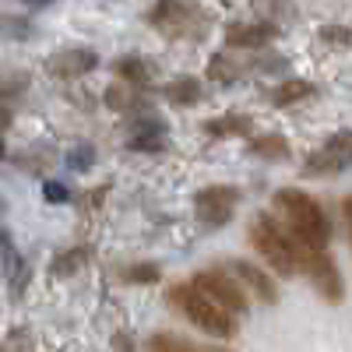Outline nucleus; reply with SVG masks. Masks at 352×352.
I'll list each match as a JSON object with an SVG mask.
<instances>
[{
  "mask_svg": "<svg viewBox=\"0 0 352 352\" xmlns=\"http://www.w3.org/2000/svg\"><path fill=\"white\" fill-rule=\"evenodd\" d=\"M250 247L264 257V264L282 275V278H292L300 272V240L292 236V229L282 226L275 215L268 212H257L254 222H250Z\"/></svg>",
  "mask_w": 352,
  "mask_h": 352,
  "instance_id": "nucleus-2",
  "label": "nucleus"
},
{
  "mask_svg": "<svg viewBox=\"0 0 352 352\" xmlns=\"http://www.w3.org/2000/svg\"><path fill=\"white\" fill-rule=\"evenodd\" d=\"M0 264H4V275H8V282H11V285H14V275H18V282H25V264H21V254L14 250L11 232H4V229H0Z\"/></svg>",
  "mask_w": 352,
  "mask_h": 352,
  "instance_id": "nucleus-20",
  "label": "nucleus"
},
{
  "mask_svg": "<svg viewBox=\"0 0 352 352\" xmlns=\"http://www.w3.org/2000/svg\"><path fill=\"white\" fill-rule=\"evenodd\" d=\"M300 272L310 278L314 292L324 303L338 307L345 300V278L338 272L335 257L328 254V247H310V243H300Z\"/></svg>",
  "mask_w": 352,
  "mask_h": 352,
  "instance_id": "nucleus-4",
  "label": "nucleus"
},
{
  "mask_svg": "<svg viewBox=\"0 0 352 352\" xmlns=\"http://www.w3.org/2000/svg\"><path fill=\"white\" fill-rule=\"evenodd\" d=\"M162 96H166L169 106L187 109V106H197V102L204 99V88H201V81H197L194 74H184V78H173V81L162 88Z\"/></svg>",
  "mask_w": 352,
  "mask_h": 352,
  "instance_id": "nucleus-13",
  "label": "nucleus"
},
{
  "mask_svg": "<svg viewBox=\"0 0 352 352\" xmlns=\"http://www.w3.org/2000/svg\"><path fill=\"white\" fill-rule=\"evenodd\" d=\"M0 352H8V349H4V345H0Z\"/></svg>",
  "mask_w": 352,
  "mask_h": 352,
  "instance_id": "nucleus-32",
  "label": "nucleus"
},
{
  "mask_svg": "<svg viewBox=\"0 0 352 352\" xmlns=\"http://www.w3.org/2000/svg\"><path fill=\"white\" fill-rule=\"evenodd\" d=\"M25 85H28V74H14V78H4L0 81V99H11V96H21L25 92Z\"/></svg>",
  "mask_w": 352,
  "mask_h": 352,
  "instance_id": "nucleus-26",
  "label": "nucleus"
},
{
  "mask_svg": "<svg viewBox=\"0 0 352 352\" xmlns=\"http://www.w3.org/2000/svg\"><path fill=\"white\" fill-rule=\"evenodd\" d=\"M148 21L166 36H187L197 25V14L187 0H159V4L148 11Z\"/></svg>",
  "mask_w": 352,
  "mask_h": 352,
  "instance_id": "nucleus-9",
  "label": "nucleus"
},
{
  "mask_svg": "<svg viewBox=\"0 0 352 352\" xmlns=\"http://www.w3.org/2000/svg\"><path fill=\"white\" fill-rule=\"evenodd\" d=\"M278 36V28L272 21H232L226 25V43L229 46H240V50H261V46H268L272 39Z\"/></svg>",
  "mask_w": 352,
  "mask_h": 352,
  "instance_id": "nucleus-11",
  "label": "nucleus"
},
{
  "mask_svg": "<svg viewBox=\"0 0 352 352\" xmlns=\"http://www.w3.org/2000/svg\"><path fill=\"white\" fill-rule=\"evenodd\" d=\"M113 352H134V338L127 331H116L113 335Z\"/></svg>",
  "mask_w": 352,
  "mask_h": 352,
  "instance_id": "nucleus-28",
  "label": "nucleus"
},
{
  "mask_svg": "<svg viewBox=\"0 0 352 352\" xmlns=\"http://www.w3.org/2000/svg\"><path fill=\"white\" fill-rule=\"evenodd\" d=\"M127 148H134V152H162L166 148V124L152 120L148 113H141L134 120V127H131Z\"/></svg>",
  "mask_w": 352,
  "mask_h": 352,
  "instance_id": "nucleus-12",
  "label": "nucleus"
},
{
  "mask_svg": "<svg viewBox=\"0 0 352 352\" xmlns=\"http://www.w3.org/2000/svg\"><path fill=\"white\" fill-rule=\"evenodd\" d=\"M92 162H96V148H92V144H74V148L67 152V166L74 169V173H88V169H92Z\"/></svg>",
  "mask_w": 352,
  "mask_h": 352,
  "instance_id": "nucleus-24",
  "label": "nucleus"
},
{
  "mask_svg": "<svg viewBox=\"0 0 352 352\" xmlns=\"http://www.w3.org/2000/svg\"><path fill=\"white\" fill-rule=\"evenodd\" d=\"M342 212H345V226H349V243H352V194H345V201H342Z\"/></svg>",
  "mask_w": 352,
  "mask_h": 352,
  "instance_id": "nucleus-30",
  "label": "nucleus"
},
{
  "mask_svg": "<svg viewBox=\"0 0 352 352\" xmlns=\"http://www.w3.org/2000/svg\"><path fill=\"white\" fill-rule=\"evenodd\" d=\"M120 278L131 282V285H155V282L162 278V268H159V264H152V261H141V264H131V268H124Z\"/></svg>",
  "mask_w": 352,
  "mask_h": 352,
  "instance_id": "nucleus-22",
  "label": "nucleus"
},
{
  "mask_svg": "<svg viewBox=\"0 0 352 352\" xmlns=\"http://www.w3.org/2000/svg\"><path fill=\"white\" fill-rule=\"evenodd\" d=\"M190 282H194L201 292H208V296H212L219 307H226L229 314H247V310H250V300H247L243 282L232 275V272H226V268H201Z\"/></svg>",
  "mask_w": 352,
  "mask_h": 352,
  "instance_id": "nucleus-7",
  "label": "nucleus"
},
{
  "mask_svg": "<svg viewBox=\"0 0 352 352\" xmlns=\"http://www.w3.org/2000/svg\"><path fill=\"white\" fill-rule=\"evenodd\" d=\"M85 257H88V247H74V250H64L60 257L53 261V275L56 278H67V275H74L81 264H85Z\"/></svg>",
  "mask_w": 352,
  "mask_h": 352,
  "instance_id": "nucleus-23",
  "label": "nucleus"
},
{
  "mask_svg": "<svg viewBox=\"0 0 352 352\" xmlns=\"http://www.w3.org/2000/svg\"><path fill=\"white\" fill-rule=\"evenodd\" d=\"M43 201L46 204H67L71 201V190L60 180H43Z\"/></svg>",
  "mask_w": 352,
  "mask_h": 352,
  "instance_id": "nucleus-25",
  "label": "nucleus"
},
{
  "mask_svg": "<svg viewBox=\"0 0 352 352\" xmlns=\"http://www.w3.org/2000/svg\"><path fill=\"white\" fill-rule=\"evenodd\" d=\"M8 127H11V113L0 109V159H4V152H8V148H4V131H8Z\"/></svg>",
  "mask_w": 352,
  "mask_h": 352,
  "instance_id": "nucleus-29",
  "label": "nucleus"
},
{
  "mask_svg": "<svg viewBox=\"0 0 352 352\" xmlns=\"http://www.w3.org/2000/svg\"><path fill=\"white\" fill-rule=\"evenodd\" d=\"M148 352H229V349H215V345H197L190 338H180V335H169V331H159L148 338Z\"/></svg>",
  "mask_w": 352,
  "mask_h": 352,
  "instance_id": "nucleus-15",
  "label": "nucleus"
},
{
  "mask_svg": "<svg viewBox=\"0 0 352 352\" xmlns=\"http://www.w3.org/2000/svg\"><path fill=\"white\" fill-rule=\"evenodd\" d=\"M18 4H28V8H50L53 0H18Z\"/></svg>",
  "mask_w": 352,
  "mask_h": 352,
  "instance_id": "nucleus-31",
  "label": "nucleus"
},
{
  "mask_svg": "<svg viewBox=\"0 0 352 352\" xmlns=\"http://www.w3.org/2000/svg\"><path fill=\"white\" fill-rule=\"evenodd\" d=\"M240 187H232V184H212V187H201L194 194V215L204 229H222L232 222V212H236V204H240Z\"/></svg>",
  "mask_w": 352,
  "mask_h": 352,
  "instance_id": "nucleus-6",
  "label": "nucleus"
},
{
  "mask_svg": "<svg viewBox=\"0 0 352 352\" xmlns=\"http://www.w3.org/2000/svg\"><path fill=\"white\" fill-rule=\"evenodd\" d=\"M113 71H116V78H120V81H127L134 88H144V85L152 81V67L144 64L141 56H116Z\"/></svg>",
  "mask_w": 352,
  "mask_h": 352,
  "instance_id": "nucleus-16",
  "label": "nucleus"
},
{
  "mask_svg": "<svg viewBox=\"0 0 352 352\" xmlns=\"http://www.w3.org/2000/svg\"><path fill=\"white\" fill-rule=\"evenodd\" d=\"M102 102L109 106V109H116V113H141L144 109V99L141 96H134V85H109L106 88V96H102Z\"/></svg>",
  "mask_w": 352,
  "mask_h": 352,
  "instance_id": "nucleus-19",
  "label": "nucleus"
},
{
  "mask_svg": "<svg viewBox=\"0 0 352 352\" xmlns=\"http://www.w3.org/2000/svg\"><path fill=\"white\" fill-rule=\"evenodd\" d=\"M320 39L335 43V46H349L352 43V32H349V28H342V25H324V28H320Z\"/></svg>",
  "mask_w": 352,
  "mask_h": 352,
  "instance_id": "nucleus-27",
  "label": "nucleus"
},
{
  "mask_svg": "<svg viewBox=\"0 0 352 352\" xmlns=\"http://www.w3.org/2000/svg\"><path fill=\"white\" fill-rule=\"evenodd\" d=\"M240 71H243V67H240L236 60H229L226 53H215L212 60H208V78H212L215 85H232V81L240 78Z\"/></svg>",
  "mask_w": 352,
  "mask_h": 352,
  "instance_id": "nucleus-21",
  "label": "nucleus"
},
{
  "mask_svg": "<svg viewBox=\"0 0 352 352\" xmlns=\"http://www.w3.org/2000/svg\"><path fill=\"white\" fill-rule=\"evenodd\" d=\"M307 96H314V85L307 81V78H289V81H282L278 88H272V106H278V109H285V106H292V102H300V99H307Z\"/></svg>",
  "mask_w": 352,
  "mask_h": 352,
  "instance_id": "nucleus-18",
  "label": "nucleus"
},
{
  "mask_svg": "<svg viewBox=\"0 0 352 352\" xmlns=\"http://www.w3.org/2000/svg\"><path fill=\"white\" fill-rule=\"evenodd\" d=\"M250 131H254V116H247V113H222V116L204 124V134L215 138V141L240 138V134H250Z\"/></svg>",
  "mask_w": 352,
  "mask_h": 352,
  "instance_id": "nucleus-14",
  "label": "nucleus"
},
{
  "mask_svg": "<svg viewBox=\"0 0 352 352\" xmlns=\"http://www.w3.org/2000/svg\"><path fill=\"white\" fill-rule=\"evenodd\" d=\"M166 303L176 310V314H184L190 324L204 335H212V338H232L236 335V314H229L226 307H219L208 292H201L194 282H173L166 289Z\"/></svg>",
  "mask_w": 352,
  "mask_h": 352,
  "instance_id": "nucleus-1",
  "label": "nucleus"
},
{
  "mask_svg": "<svg viewBox=\"0 0 352 352\" xmlns=\"http://www.w3.org/2000/svg\"><path fill=\"white\" fill-rule=\"evenodd\" d=\"M99 67V53L88 50V46H67V50H56L50 53L46 60V71L56 78V81H78L85 74H92Z\"/></svg>",
  "mask_w": 352,
  "mask_h": 352,
  "instance_id": "nucleus-8",
  "label": "nucleus"
},
{
  "mask_svg": "<svg viewBox=\"0 0 352 352\" xmlns=\"http://www.w3.org/2000/svg\"><path fill=\"white\" fill-rule=\"evenodd\" d=\"M250 155H257L264 162H285L292 152H289V141L282 134H261L250 141Z\"/></svg>",
  "mask_w": 352,
  "mask_h": 352,
  "instance_id": "nucleus-17",
  "label": "nucleus"
},
{
  "mask_svg": "<svg viewBox=\"0 0 352 352\" xmlns=\"http://www.w3.org/2000/svg\"><path fill=\"white\" fill-rule=\"evenodd\" d=\"M275 208L282 212L285 226L292 229V236H296L300 243L328 247L331 222H328V215H324V208H320L317 197H310L300 187H282V190H275Z\"/></svg>",
  "mask_w": 352,
  "mask_h": 352,
  "instance_id": "nucleus-3",
  "label": "nucleus"
},
{
  "mask_svg": "<svg viewBox=\"0 0 352 352\" xmlns=\"http://www.w3.org/2000/svg\"><path fill=\"white\" fill-rule=\"evenodd\" d=\"M352 166V131H335L320 148H314L303 159V176L310 180H324V176H342Z\"/></svg>",
  "mask_w": 352,
  "mask_h": 352,
  "instance_id": "nucleus-5",
  "label": "nucleus"
},
{
  "mask_svg": "<svg viewBox=\"0 0 352 352\" xmlns=\"http://www.w3.org/2000/svg\"><path fill=\"white\" fill-rule=\"evenodd\" d=\"M226 268L236 275L240 282H243V289L250 292V296H257L261 303H268V307H275L282 296H278V285H275V278L264 272V268H257V264H250V261H229Z\"/></svg>",
  "mask_w": 352,
  "mask_h": 352,
  "instance_id": "nucleus-10",
  "label": "nucleus"
}]
</instances>
